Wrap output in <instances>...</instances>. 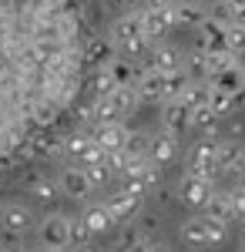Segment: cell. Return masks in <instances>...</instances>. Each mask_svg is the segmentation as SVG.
<instances>
[{"instance_id":"6da1fadb","label":"cell","mask_w":245,"mask_h":252,"mask_svg":"<svg viewBox=\"0 0 245 252\" xmlns=\"http://www.w3.org/2000/svg\"><path fill=\"white\" fill-rule=\"evenodd\" d=\"M84 51L77 0H0V168L74 111L88 78Z\"/></svg>"},{"instance_id":"7a4b0ae2","label":"cell","mask_w":245,"mask_h":252,"mask_svg":"<svg viewBox=\"0 0 245 252\" xmlns=\"http://www.w3.org/2000/svg\"><path fill=\"white\" fill-rule=\"evenodd\" d=\"M215 155H218V141L212 135H205L202 141H195L188 152V175H198V178H215Z\"/></svg>"},{"instance_id":"3957f363","label":"cell","mask_w":245,"mask_h":252,"mask_svg":"<svg viewBox=\"0 0 245 252\" xmlns=\"http://www.w3.org/2000/svg\"><path fill=\"white\" fill-rule=\"evenodd\" d=\"M212 182L208 178H198V175H185L182 182H178V189H175V195H178V202L182 205H188V209H205L208 198H212Z\"/></svg>"},{"instance_id":"277c9868","label":"cell","mask_w":245,"mask_h":252,"mask_svg":"<svg viewBox=\"0 0 245 252\" xmlns=\"http://www.w3.org/2000/svg\"><path fill=\"white\" fill-rule=\"evenodd\" d=\"M71 219H64V215H47L44 222H40V242L47 246V249H67L71 246Z\"/></svg>"},{"instance_id":"5b68a950","label":"cell","mask_w":245,"mask_h":252,"mask_svg":"<svg viewBox=\"0 0 245 252\" xmlns=\"http://www.w3.org/2000/svg\"><path fill=\"white\" fill-rule=\"evenodd\" d=\"M134 91H138V101H148V104L165 101V74L154 71V67L138 71V78H134Z\"/></svg>"},{"instance_id":"8992f818","label":"cell","mask_w":245,"mask_h":252,"mask_svg":"<svg viewBox=\"0 0 245 252\" xmlns=\"http://www.w3.org/2000/svg\"><path fill=\"white\" fill-rule=\"evenodd\" d=\"M161 125H165V131H171V135H182V131H188V128H191V108L185 104V101H182V97H171V101H165Z\"/></svg>"},{"instance_id":"52a82bcc","label":"cell","mask_w":245,"mask_h":252,"mask_svg":"<svg viewBox=\"0 0 245 252\" xmlns=\"http://www.w3.org/2000/svg\"><path fill=\"white\" fill-rule=\"evenodd\" d=\"M91 138H94V145L104 152V155L124 152V145H128V128L118 125V121H108V125H97V131Z\"/></svg>"},{"instance_id":"ba28073f","label":"cell","mask_w":245,"mask_h":252,"mask_svg":"<svg viewBox=\"0 0 245 252\" xmlns=\"http://www.w3.org/2000/svg\"><path fill=\"white\" fill-rule=\"evenodd\" d=\"M138 17H141V31L148 37H158L175 24V7H145Z\"/></svg>"},{"instance_id":"9c48e42d","label":"cell","mask_w":245,"mask_h":252,"mask_svg":"<svg viewBox=\"0 0 245 252\" xmlns=\"http://www.w3.org/2000/svg\"><path fill=\"white\" fill-rule=\"evenodd\" d=\"M0 225H3L7 235H24V232L34 229V212L24 209V205H7V209L0 212Z\"/></svg>"},{"instance_id":"30bf717a","label":"cell","mask_w":245,"mask_h":252,"mask_svg":"<svg viewBox=\"0 0 245 252\" xmlns=\"http://www.w3.org/2000/svg\"><path fill=\"white\" fill-rule=\"evenodd\" d=\"M222 47H225V24L215 17H205L198 24V51L212 54V51H222Z\"/></svg>"},{"instance_id":"8fae6325","label":"cell","mask_w":245,"mask_h":252,"mask_svg":"<svg viewBox=\"0 0 245 252\" xmlns=\"http://www.w3.org/2000/svg\"><path fill=\"white\" fill-rule=\"evenodd\" d=\"M242 168H245L242 165V148L232 145V141H222V145H218V155H215V172L228 175V178H239Z\"/></svg>"},{"instance_id":"7c38bea8","label":"cell","mask_w":245,"mask_h":252,"mask_svg":"<svg viewBox=\"0 0 245 252\" xmlns=\"http://www.w3.org/2000/svg\"><path fill=\"white\" fill-rule=\"evenodd\" d=\"M175 155H178V141H175L171 131H161V135L148 138V161H154V165H168Z\"/></svg>"},{"instance_id":"4fadbf2b","label":"cell","mask_w":245,"mask_h":252,"mask_svg":"<svg viewBox=\"0 0 245 252\" xmlns=\"http://www.w3.org/2000/svg\"><path fill=\"white\" fill-rule=\"evenodd\" d=\"M84 58H88V67H108L114 54V40H104V37H88V51H84Z\"/></svg>"},{"instance_id":"5bb4252c","label":"cell","mask_w":245,"mask_h":252,"mask_svg":"<svg viewBox=\"0 0 245 252\" xmlns=\"http://www.w3.org/2000/svg\"><path fill=\"white\" fill-rule=\"evenodd\" d=\"M138 34H145V31H141V17H138V14H124V17H118V20L111 24V40H114V47L128 44V40L138 37Z\"/></svg>"},{"instance_id":"9a60e30c","label":"cell","mask_w":245,"mask_h":252,"mask_svg":"<svg viewBox=\"0 0 245 252\" xmlns=\"http://www.w3.org/2000/svg\"><path fill=\"white\" fill-rule=\"evenodd\" d=\"M61 192L71 195V198H84V195L91 192V182H88L84 168H67V172L61 175Z\"/></svg>"},{"instance_id":"2e32d148","label":"cell","mask_w":245,"mask_h":252,"mask_svg":"<svg viewBox=\"0 0 245 252\" xmlns=\"http://www.w3.org/2000/svg\"><path fill=\"white\" fill-rule=\"evenodd\" d=\"M138 209H141V198H134V195H128V192H118L111 202H108V212L114 215V222H128V219H134Z\"/></svg>"},{"instance_id":"e0dca14e","label":"cell","mask_w":245,"mask_h":252,"mask_svg":"<svg viewBox=\"0 0 245 252\" xmlns=\"http://www.w3.org/2000/svg\"><path fill=\"white\" fill-rule=\"evenodd\" d=\"M81 222L88 225L91 235H101V232H108V229L114 225V215L108 212V205H88V212L81 215Z\"/></svg>"},{"instance_id":"ac0fdd59","label":"cell","mask_w":245,"mask_h":252,"mask_svg":"<svg viewBox=\"0 0 245 252\" xmlns=\"http://www.w3.org/2000/svg\"><path fill=\"white\" fill-rule=\"evenodd\" d=\"M218 125H222V118L212 111V104H198V108H191V128H198L202 135H218Z\"/></svg>"},{"instance_id":"d6986e66","label":"cell","mask_w":245,"mask_h":252,"mask_svg":"<svg viewBox=\"0 0 245 252\" xmlns=\"http://www.w3.org/2000/svg\"><path fill=\"white\" fill-rule=\"evenodd\" d=\"M108 101H111V108L118 115H128V111L138 108V91H134V84H114V91L108 94Z\"/></svg>"},{"instance_id":"ffe728a7","label":"cell","mask_w":245,"mask_h":252,"mask_svg":"<svg viewBox=\"0 0 245 252\" xmlns=\"http://www.w3.org/2000/svg\"><path fill=\"white\" fill-rule=\"evenodd\" d=\"M208 84H212V88H222V91H235V88H242V84H245V67H242V64L222 67L218 74L208 78Z\"/></svg>"},{"instance_id":"44dd1931","label":"cell","mask_w":245,"mask_h":252,"mask_svg":"<svg viewBox=\"0 0 245 252\" xmlns=\"http://www.w3.org/2000/svg\"><path fill=\"white\" fill-rule=\"evenodd\" d=\"M182 242L188 249H205L208 246V232H205V219H188L182 225Z\"/></svg>"},{"instance_id":"7402d4cb","label":"cell","mask_w":245,"mask_h":252,"mask_svg":"<svg viewBox=\"0 0 245 252\" xmlns=\"http://www.w3.org/2000/svg\"><path fill=\"white\" fill-rule=\"evenodd\" d=\"M151 67L161 71V74L182 67V51H178V47H154V51H151Z\"/></svg>"},{"instance_id":"603a6c76","label":"cell","mask_w":245,"mask_h":252,"mask_svg":"<svg viewBox=\"0 0 245 252\" xmlns=\"http://www.w3.org/2000/svg\"><path fill=\"white\" fill-rule=\"evenodd\" d=\"M175 7V20L185 24V27H198L202 20L208 17L205 7H198V0H185V3H171Z\"/></svg>"},{"instance_id":"cb8c5ba5","label":"cell","mask_w":245,"mask_h":252,"mask_svg":"<svg viewBox=\"0 0 245 252\" xmlns=\"http://www.w3.org/2000/svg\"><path fill=\"white\" fill-rule=\"evenodd\" d=\"M84 88H91L94 97H108L114 91V78L108 67H91V78H84Z\"/></svg>"},{"instance_id":"d4e9b609","label":"cell","mask_w":245,"mask_h":252,"mask_svg":"<svg viewBox=\"0 0 245 252\" xmlns=\"http://www.w3.org/2000/svg\"><path fill=\"white\" fill-rule=\"evenodd\" d=\"M188 71L185 67H175V71H168L165 74V101H171V97H182L185 94V88H188Z\"/></svg>"},{"instance_id":"484cf974","label":"cell","mask_w":245,"mask_h":252,"mask_svg":"<svg viewBox=\"0 0 245 252\" xmlns=\"http://www.w3.org/2000/svg\"><path fill=\"white\" fill-rule=\"evenodd\" d=\"M108 71H111L114 84H134V78H138V67L131 64V58H111Z\"/></svg>"},{"instance_id":"4316f807","label":"cell","mask_w":245,"mask_h":252,"mask_svg":"<svg viewBox=\"0 0 245 252\" xmlns=\"http://www.w3.org/2000/svg\"><path fill=\"white\" fill-rule=\"evenodd\" d=\"M91 141H94V138L81 135V131H74V135H67V138H64V155L71 158V161H81V158L88 155V148H91Z\"/></svg>"},{"instance_id":"83f0119b","label":"cell","mask_w":245,"mask_h":252,"mask_svg":"<svg viewBox=\"0 0 245 252\" xmlns=\"http://www.w3.org/2000/svg\"><path fill=\"white\" fill-rule=\"evenodd\" d=\"M225 51H232V54L245 51V24H239V20L225 24Z\"/></svg>"},{"instance_id":"f1b7e54d","label":"cell","mask_w":245,"mask_h":252,"mask_svg":"<svg viewBox=\"0 0 245 252\" xmlns=\"http://www.w3.org/2000/svg\"><path fill=\"white\" fill-rule=\"evenodd\" d=\"M205 212L212 215V219H222V222H232V202H228V195H215L212 192V198H208Z\"/></svg>"},{"instance_id":"f546056e","label":"cell","mask_w":245,"mask_h":252,"mask_svg":"<svg viewBox=\"0 0 245 252\" xmlns=\"http://www.w3.org/2000/svg\"><path fill=\"white\" fill-rule=\"evenodd\" d=\"M205 58H208V78H212V74H218L222 67L239 64V54H232V51H225V47H222V51H212V54H205Z\"/></svg>"},{"instance_id":"4dcf8cb0","label":"cell","mask_w":245,"mask_h":252,"mask_svg":"<svg viewBox=\"0 0 245 252\" xmlns=\"http://www.w3.org/2000/svg\"><path fill=\"white\" fill-rule=\"evenodd\" d=\"M84 175H88L91 189H101V185H108V182H111V165H108V161H94V165H84Z\"/></svg>"},{"instance_id":"1f68e13d","label":"cell","mask_w":245,"mask_h":252,"mask_svg":"<svg viewBox=\"0 0 245 252\" xmlns=\"http://www.w3.org/2000/svg\"><path fill=\"white\" fill-rule=\"evenodd\" d=\"M185 71H188V78L191 81H208V58H205V51H195L188 58V64H182Z\"/></svg>"},{"instance_id":"d6a6232c","label":"cell","mask_w":245,"mask_h":252,"mask_svg":"<svg viewBox=\"0 0 245 252\" xmlns=\"http://www.w3.org/2000/svg\"><path fill=\"white\" fill-rule=\"evenodd\" d=\"M208 104H212V111L218 118L232 115V94L228 91H222V88H212V94H208Z\"/></svg>"},{"instance_id":"836d02e7","label":"cell","mask_w":245,"mask_h":252,"mask_svg":"<svg viewBox=\"0 0 245 252\" xmlns=\"http://www.w3.org/2000/svg\"><path fill=\"white\" fill-rule=\"evenodd\" d=\"M148 44H151L148 34H138V37H131L128 44H121L118 51H121L124 58H131V61H134V58H141V54H148Z\"/></svg>"},{"instance_id":"e575fe53","label":"cell","mask_w":245,"mask_h":252,"mask_svg":"<svg viewBox=\"0 0 245 252\" xmlns=\"http://www.w3.org/2000/svg\"><path fill=\"white\" fill-rule=\"evenodd\" d=\"M91 118H94L97 125H108V121H118V111L111 108L108 97H97L94 104H91Z\"/></svg>"},{"instance_id":"d590c367","label":"cell","mask_w":245,"mask_h":252,"mask_svg":"<svg viewBox=\"0 0 245 252\" xmlns=\"http://www.w3.org/2000/svg\"><path fill=\"white\" fill-rule=\"evenodd\" d=\"M205 232H208V246H215V242H222V239L228 235V222L205 215Z\"/></svg>"},{"instance_id":"8d00e7d4","label":"cell","mask_w":245,"mask_h":252,"mask_svg":"<svg viewBox=\"0 0 245 252\" xmlns=\"http://www.w3.org/2000/svg\"><path fill=\"white\" fill-rule=\"evenodd\" d=\"M31 192H34L37 202H54L57 198V185L54 182H44V178H34V182H31Z\"/></svg>"},{"instance_id":"74e56055","label":"cell","mask_w":245,"mask_h":252,"mask_svg":"<svg viewBox=\"0 0 245 252\" xmlns=\"http://www.w3.org/2000/svg\"><path fill=\"white\" fill-rule=\"evenodd\" d=\"M124 152H128V155H145V158H148V135H134V131H128V145H124Z\"/></svg>"},{"instance_id":"f35d334b","label":"cell","mask_w":245,"mask_h":252,"mask_svg":"<svg viewBox=\"0 0 245 252\" xmlns=\"http://www.w3.org/2000/svg\"><path fill=\"white\" fill-rule=\"evenodd\" d=\"M228 202H232V219L245 222V189L239 185L235 192H228Z\"/></svg>"},{"instance_id":"ab89813d","label":"cell","mask_w":245,"mask_h":252,"mask_svg":"<svg viewBox=\"0 0 245 252\" xmlns=\"http://www.w3.org/2000/svg\"><path fill=\"white\" fill-rule=\"evenodd\" d=\"M67 235H71V246H84L88 242V225L81 222V219H71V229H67Z\"/></svg>"},{"instance_id":"60d3db41","label":"cell","mask_w":245,"mask_h":252,"mask_svg":"<svg viewBox=\"0 0 245 252\" xmlns=\"http://www.w3.org/2000/svg\"><path fill=\"white\" fill-rule=\"evenodd\" d=\"M145 182L141 178H134V175H124V185H121V192H128V195H134V198H145Z\"/></svg>"},{"instance_id":"b9f144b4","label":"cell","mask_w":245,"mask_h":252,"mask_svg":"<svg viewBox=\"0 0 245 252\" xmlns=\"http://www.w3.org/2000/svg\"><path fill=\"white\" fill-rule=\"evenodd\" d=\"M154 229H158V215H145V219L138 222V232L141 235H151Z\"/></svg>"},{"instance_id":"7bdbcfd3","label":"cell","mask_w":245,"mask_h":252,"mask_svg":"<svg viewBox=\"0 0 245 252\" xmlns=\"http://www.w3.org/2000/svg\"><path fill=\"white\" fill-rule=\"evenodd\" d=\"M94 161H104V152H101L94 141H91V148H88V155L81 158V165H94Z\"/></svg>"},{"instance_id":"ee69618b","label":"cell","mask_w":245,"mask_h":252,"mask_svg":"<svg viewBox=\"0 0 245 252\" xmlns=\"http://www.w3.org/2000/svg\"><path fill=\"white\" fill-rule=\"evenodd\" d=\"M232 17H235V10H232V3H228V0H222V3H218V10H215V20H222V24H228Z\"/></svg>"},{"instance_id":"f6af8a7d","label":"cell","mask_w":245,"mask_h":252,"mask_svg":"<svg viewBox=\"0 0 245 252\" xmlns=\"http://www.w3.org/2000/svg\"><path fill=\"white\" fill-rule=\"evenodd\" d=\"M228 94H232V111H242L245 108V84L235 88V91H228Z\"/></svg>"},{"instance_id":"bcb514c9","label":"cell","mask_w":245,"mask_h":252,"mask_svg":"<svg viewBox=\"0 0 245 252\" xmlns=\"http://www.w3.org/2000/svg\"><path fill=\"white\" fill-rule=\"evenodd\" d=\"M145 7H171V0H148Z\"/></svg>"},{"instance_id":"7dc6e473","label":"cell","mask_w":245,"mask_h":252,"mask_svg":"<svg viewBox=\"0 0 245 252\" xmlns=\"http://www.w3.org/2000/svg\"><path fill=\"white\" fill-rule=\"evenodd\" d=\"M232 3V10H245V0H228Z\"/></svg>"},{"instance_id":"c3c4849f","label":"cell","mask_w":245,"mask_h":252,"mask_svg":"<svg viewBox=\"0 0 245 252\" xmlns=\"http://www.w3.org/2000/svg\"><path fill=\"white\" fill-rule=\"evenodd\" d=\"M114 3H118V7H134L138 0H114Z\"/></svg>"},{"instance_id":"681fc988","label":"cell","mask_w":245,"mask_h":252,"mask_svg":"<svg viewBox=\"0 0 245 252\" xmlns=\"http://www.w3.org/2000/svg\"><path fill=\"white\" fill-rule=\"evenodd\" d=\"M145 252H168V249H165V246H148Z\"/></svg>"},{"instance_id":"f907efd6","label":"cell","mask_w":245,"mask_h":252,"mask_svg":"<svg viewBox=\"0 0 245 252\" xmlns=\"http://www.w3.org/2000/svg\"><path fill=\"white\" fill-rule=\"evenodd\" d=\"M239 185H242V189H245V168H242V172H239Z\"/></svg>"},{"instance_id":"816d5d0a","label":"cell","mask_w":245,"mask_h":252,"mask_svg":"<svg viewBox=\"0 0 245 252\" xmlns=\"http://www.w3.org/2000/svg\"><path fill=\"white\" fill-rule=\"evenodd\" d=\"M239 242L245 246V222H242V232H239Z\"/></svg>"},{"instance_id":"f5cc1de1","label":"cell","mask_w":245,"mask_h":252,"mask_svg":"<svg viewBox=\"0 0 245 252\" xmlns=\"http://www.w3.org/2000/svg\"><path fill=\"white\" fill-rule=\"evenodd\" d=\"M17 252H34V249H17Z\"/></svg>"},{"instance_id":"db71d44e","label":"cell","mask_w":245,"mask_h":252,"mask_svg":"<svg viewBox=\"0 0 245 252\" xmlns=\"http://www.w3.org/2000/svg\"><path fill=\"white\" fill-rule=\"evenodd\" d=\"M124 252H141V249H124Z\"/></svg>"},{"instance_id":"11a10c76","label":"cell","mask_w":245,"mask_h":252,"mask_svg":"<svg viewBox=\"0 0 245 252\" xmlns=\"http://www.w3.org/2000/svg\"><path fill=\"white\" fill-rule=\"evenodd\" d=\"M47 252H64V249H47Z\"/></svg>"},{"instance_id":"9f6ffc18","label":"cell","mask_w":245,"mask_h":252,"mask_svg":"<svg viewBox=\"0 0 245 252\" xmlns=\"http://www.w3.org/2000/svg\"><path fill=\"white\" fill-rule=\"evenodd\" d=\"M242 165H245V148H242Z\"/></svg>"},{"instance_id":"6f0895ef","label":"cell","mask_w":245,"mask_h":252,"mask_svg":"<svg viewBox=\"0 0 245 252\" xmlns=\"http://www.w3.org/2000/svg\"><path fill=\"white\" fill-rule=\"evenodd\" d=\"M81 252H94V249H81Z\"/></svg>"},{"instance_id":"680465c9","label":"cell","mask_w":245,"mask_h":252,"mask_svg":"<svg viewBox=\"0 0 245 252\" xmlns=\"http://www.w3.org/2000/svg\"><path fill=\"white\" fill-rule=\"evenodd\" d=\"M242 252H245V246H242Z\"/></svg>"}]
</instances>
